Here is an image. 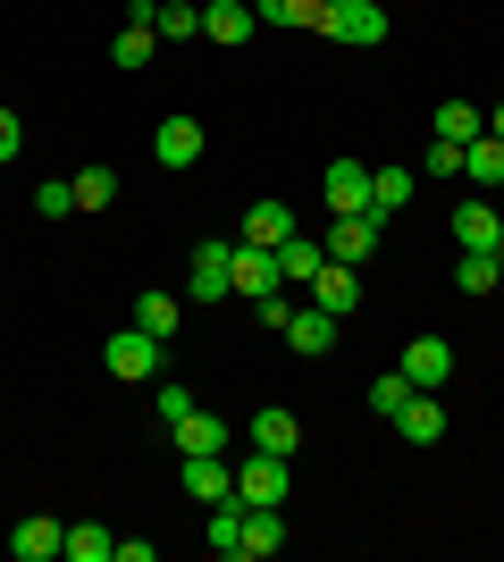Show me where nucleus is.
<instances>
[{
	"label": "nucleus",
	"instance_id": "2eb2a0df",
	"mask_svg": "<svg viewBox=\"0 0 504 562\" xmlns=\"http://www.w3.org/2000/svg\"><path fill=\"white\" fill-rule=\"evenodd\" d=\"M455 244H462V252H496V244H504V218L488 211V202H455Z\"/></svg>",
	"mask_w": 504,
	"mask_h": 562
},
{
	"label": "nucleus",
	"instance_id": "20e7f679",
	"mask_svg": "<svg viewBox=\"0 0 504 562\" xmlns=\"http://www.w3.org/2000/svg\"><path fill=\"white\" fill-rule=\"evenodd\" d=\"M320 211H328V218H370V168H361V160H328V177H320Z\"/></svg>",
	"mask_w": 504,
	"mask_h": 562
},
{
	"label": "nucleus",
	"instance_id": "4be33fe9",
	"mask_svg": "<svg viewBox=\"0 0 504 562\" xmlns=\"http://www.w3.org/2000/svg\"><path fill=\"white\" fill-rule=\"evenodd\" d=\"M253 18H269V25H303V34H328V0H253Z\"/></svg>",
	"mask_w": 504,
	"mask_h": 562
},
{
	"label": "nucleus",
	"instance_id": "412c9836",
	"mask_svg": "<svg viewBox=\"0 0 504 562\" xmlns=\"http://www.w3.org/2000/svg\"><path fill=\"white\" fill-rule=\"evenodd\" d=\"M462 177H471L480 193H496L504 186V143L496 135H471V143H462Z\"/></svg>",
	"mask_w": 504,
	"mask_h": 562
},
{
	"label": "nucleus",
	"instance_id": "e433bc0d",
	"mask_svg": "<svg viewBox=\"0 0 504 562\" xmlns=\"http://www.w3.org/2000/svg\"><path fill=\"white\" fill-rule=\"evenodd\" d=\"M18 151H25V117L0 110V160H18Z\"/></svg>",
	"mask_w": 504,
	"mask_h": 562
},
{
	"label": "nucleus",
	"instance_id": "7c9ffc66",
	"mask_svg": "<svg viewBox=\"0 0 504 562\" xmlns=\"http://www.w3.org/2000/svg\"><path fill=\"white\" fill-rule=\"evenodd\" d=\"M110 554H119V538H110L101 520H76L68 529V562H110Z\"/></svg>",
	"mask_w": 504,
	"mask_h": 562
},
{
	"label": "nucleus",
	"instance_id": "6ab92c4d",
	"mask_svg": "<svg viewBox=\"0 0 504 562\" xmlns=\"http://www.w3.org/2000/svg\"><path fill=\"white\" fill-rule=\"evenodd\" d=\"M135 328H144V336H160V345H168V336L186 328V303H177V294H160V285H152V294H135Z\"/></svg>",
	"mask_w": 504,
	"mask_h": 562
},
{
	"label": "nucleus",
	"instance_id": "9d476101",
	"mask_svg": "<svg viewBox=\"0 0 504 562\" xmlns=\"http://www.w3.org/2000/svg\"><path fill=\"white\" fill-rule=\"evenodd\" d=\"M328 260H345V269H361V260L379 252V218H328V244H320Z\"/></svg>",
	"mask_w": 504,
	"mask_h": 562
},
{
	"label": "nucleus",
	"instance_id": "473e14b6",
	"mask_svg": "<svg viewBox=\"0 0 504 562\" xmlns=\"http://www.w3.org/2000/svg\"><path fill=\"white\" fill-rule=\"evenodd\" d=\"M496 278H504L496 252H462L455 260V285H462V294H496Z\"/></svg>",
	"mask_w": 504,
	"mask_h": 562
},
{
	"label": "nucleus",
	"instance_id": "f03ea898",
	"mask_svg": "<svg viewBox=\"0 0 504 562\" xmlns=\"http://www.w3.org/2000/svg\"><path fill=\"white\" fill-rule=\"evenodd\" d=\"M160 336H144V328H126V336H110L101 345V370L119 378V386H144V378H160Z\"/></svg>",
	"mask_w": 504,
	"mask_h": 562
},
{
	"label": "nucleus",
	"instance_id": "bb28decb",
	"mask_svg": "<svg viewBox=\"0 0 504 562\" xmlns=\"http://www.w3.org/2000/svg\"><path fill=\"white\" fill-rule=\"evenodd\" d=\"M412 395H421V386H412V378H404V361H395V370H379V378H370V412H379V420H395V412H404Z\"/></svg>",
	"mask_w": 504,
	"mask_h": 562
},
{
	"label": "nucleus",
	"instance_id": "4c0bfd02",
	"mask_svg": "<svg viewBox=\"0 0 504 562\" xmlns=\"http://www.w3.org/2000/svg\"><path fill=\"white\" fill-rule=\"evenodd\" d=\"M488 135H496V143H504V101H496V110H488Z\"/></svg>",
	"mask_w": 504,
	"mask_h": 562
},
{
	"label": "nucleus",
	"instance_id": "6e6552de",
	"mask_svg": "<svg viewBox=\"0 0 504 562\" xmlns=\"http://www.w3.org/2000/svg\"><path fill=\"white\" fill-rule=\"evenodd\" d=\"M9 554L18 562H51V554H68V529H59L51 513H25L18 529H9Z\"/></svg>",
	"mask_w": 504,
	"mask_h": 562
},
{
	"label": "nucleus",
	"instance_id": "1a4fd4ad",
	"mask_svg": "<svg viewBox=\"0 0 504 562\" xmlns=\"http://www.w3.org/2000/svg\"><path fill=\"white\" fill-rule=\"evenodd\" d=\"M287 345L303 352V361H328V352H336V311L303 303V311H294V319H287Z\"/></svg>",
	"mask_w": 504,
	"mask_h": 562
},
{
	"label": "nucleus",
	"instance_id": "0eeeda50",
	"mask_svg": "<svg viewBox=\"0 0 504 562\" xmlns=\"http://www.w3.org/2000/svg\"><path fill=\"white\" fill-rule=\"evenodd\" d=\"M227 269H236V294H244V303H261V294L287 285V278H278V252H269V244H244V235H236V260H227Z\"/></svg>",
	"mask_w": 504,
	"mask_h": 562
},
{
	"label": "nucleus",
	"instance_id": "dca6fc26",
	"mask_svg": "<svg viewBox=\"0 0 504 562\" xmlns=\"http://www.w3.org/2000/svg\"><path fill=\"white\" fill-rule=\"evenodd\" d=\"M278 546H287V520H278V504H253V513H244V554H236V562H269Z\"/></svg>",
	"mask_w": 504,
	"mask_h": 562
},
{
	"label": "nucleus",
	"instance_id": "7ed1b4c3",
	"mask_svg": "<svg viewBox=\"0 0 504 562\" xmlns=\"http://www.w3.org/2000/svg\"><path fill=\"white\" fill-rule=\"evenodd\" d=\"M287 487H294V462L253 446V462L236 470V504H244V513H253V504H287Z\"/></svg>",
	"mask_w": 504,
	"mask_h": 562
},
{
	"label": "nucleus",
	"instance_id": "c756f323",
	"mask_svg": "<svg viewBox=\"0 0 504 562\" xmlns=\"http://www.w3.org/2000/svg\"><path fill=\"white\" fill-rule=\"evenodd\" d=\"M152 34H168V43H193V34H202V9H193V0H160V9H152Z\"/></svg>",
	"mask_w": 504,
	"mask_h": 562
},
{
	"label": "nucleus",
	"instance_id": "c85d7f7f",
	"mask_svg": "<svg viewBox=\"0 0 504 562\" xmlns=\"http://www.w3.org/2000/svg\"><path fill=\"white\" fill-rule=\"evenodd\" d=\"M68 186H76V211H110L119 202V168H76Z\"/></svg>",
	"mask_w": 504,
	"mask_h": 562
},
{
	"label": "nucleus",
	"instance_id": "4468645a",
	"mask_svg": "<svg viewBox=\"0 0 504 562\" xmlns=\"http://www.w3.org/2000/svg\"><path fill=\"white\" fill-rule=\"evenodd\" d=\"M186 495H193V504L236 495V470H227V453H186Z\"/></svg>",
	"mask_w": 504,
	"mask_h": 562
},
{
	"label": "nucleus",
	"instance_id": "f8f14e48",
	"mask_svg": "<svg viewBox=\"0 0 504 562\" xmlns=\"http://www.w3.org/2000/svg\"><path fill=\"white\" fill-rule=\"evenodd\" d=\"M412 186H421V168H395V160H387V168H370V218L387 227V218H395V211L412 202Z\"/></svg>",
	"mask_w": 504,
	"mask_h": 562
},
{
	"label": "nucleus",
	"instance_id": "cd10ccee",
	"mask_svg": "<svg viewBox=\"0 0 504 562\" xmlns=\"http://www.w3.org/2000/svg\"><path fill=\"white\" fill-rule=\"evenodd\" d=\"M446 143H471V135H488V110H471V101H437V117H429Z\"/></svg>",
	"mask_w": 504,
	"mask_h": 562
},
{
	"label": "nucleus",
	"instance_id": "2f4dec72",
	"mask_svg": "<svg viewBox=\"0 0 504 562\" xmlns=\"http://www.w3.org/2000/svg\"><path fill=\"white\" fill-rule=\"evenodd\" d=\"M152 43H160V34L126 18V25H119V43H110V59H119V68H152Z\"/></svg>",
	"mask_w": 504,
	"mask_h": 562
},
{
	"label": "nucleus",
	"instance_id": "9b49d317",
	"mask_svg": "<svg viewBox=\"0 0 504 562\" xmlns=\"http://www.w3.org/2000/svg\"><path fill=\"white\" fill-rule=\"evenodd\" d=\"M168 437H177V453H227V446H236V428L219 420V412H202V403H193V412L168 428Z\"/></svg>",
	"mask_w": 504,
	"mask_h": 562
},
{
	"label": "nucleus",
	"instance_id": "f257e3e1",
	"mask_svg": "<svg viewBox=\"0 0 504 562\" xmlns=\"http://www.w3.org/2000/svg\"><path fill=\"white\" fill-rule=\"evenodd\" d=\"M227 260H236V244H193V260H186V303H227V294H236V269H227Z\"/></svg>",
	"mask_w": 504,
	"mask_h": 562
},
{
	"label": "nucleus",
	"instance_id": "f3484780",
	"mask_svg": "<svg viewBox=\"0 0 504 562\" xmlns=\"http://www.w3.org/2000/svg\"><path fill=\"white\" fill-rule=\"evenodd\" d=\"M312 303L345 319V311L361 303V278H354V269H345V260H320V278H312Z\"/></svg>",
	"mask_w": 504,
	"mask_h": 562
},
{
	"label": "nucleus",
	"instance_id": "a878e982",
	"mask_svg": "<svg viewBox=\"0 0 504 562\" xmlns=\"http://www.w3.org/2000/svg\"><path fill=\"white\" fill-rule=\"evenodd\" d=\"M211 554H227V562L244 554V504H236V495H219V504H211Z\"/></svg>",
	"mask_w": 504,
	"mask_h": 562
},
{
	"label": "nucleus",
	"instance_id": "a211bd4d",
	"mask_svg": "<svg viewBox=\"0 0 504 562\" xmlns=\"http://www.w3.org/2000/svg\"><path fill=\"white\" fill-rule=\"evenodd\" d=\"M202 34H211V43H253V0H211V9H202Z\"/></svg>",
	"mask_w": 504,
	"mask_h": 562
},
{
	"label": "nucleus",
	"instance_id": "c9c22d12",
	"mask_svg": "<svg viewBox=\"0 0 504 562\" xmlns=\"http://www.w3.org/2000/svg\"><path fill=\"white\" fill-rule=\"evenodd\" d=\"M152 412H160V420L177 428V420H186V412H193V395H186V386H160V395H152Z\"/></svg>",
	"mask_w": 504,
	"mask_h": 562
},
{
	"label": "nucleus",
	"instance_id": "f704fd0d",
	"mask_svg": "<svg viewBox=\"0 0 504 562\" xmlns=\"http://www.w3.org/2000/svg\"><path fill=\"white\" fill-rule=\"evenodd\" d=\"M421 177H462V143H446V135H437L429 151H421Z\"/></svg>",
	"mask_w": 504,
	"mask_h": 562
},
{
	"label": "nucleus",
	"instance_id": "5701e85b",
	"mask_svg": "<svg viewBox=\"0 0 504 562\" xmlns=\"http://www.w3.org/2000/svg\"><path fill=\"white\" fill-rule=\"evenodd\" d=\"M395 428H404L412 446H437V437H446V403H437V395H412L404 412H395Z\"/></svg>",
	"mask_w": 504,
	"mask_h": 562
},
{
	"label": "nucleus",
	"instance_id": "393cba45",
	"mask_svg": "<svg viewBox=\"0 0 504 562\" xmlns=\"http://www.w3.org/2000/svg\"><path fill=\"white\" fill-rule=\"evenodd\" d=\"M320 260H328V252H320L312 235H287V244H278V278H287V285H312Z\"/></svg>",
	"mask_w": 504,
	"mask_h": 562
},
{
	"label": "nucleus",
	"instance_id": "423d86ee",
	"mask_svg": "<svg viewBox=\"0 0 504 562\" xmlns=\"http://www.w3.org/2000/svg\"><path fill=\"white\" fill-rule=\"evenodd\" d=\"M404 378L421 386V395H437V386L455 378V345H446V336H412L404 345Z\"/></svg>",
	"mask_w": 504,
	"mask_h": 562
},
{
	"label": "nucleus",
	"instance_id": "aec40b11",
	"mask_svg": "<svg viewBox=\"0 0 504 562\" xmlns=\"http://www.w3.org/2000/svg\"><path fill=\"white\" fill-rule=\"evenodd\" d=\"M253 446H261V453H287V462H294V446H303V420L269 403V412H253Z\"/></svg>",
	"mask_w": 504,
	"mask_h": 562
},
{
	"label": "nucleus",
	"instance_id": "b1692460",
	"mask_svg": "<svg viewBox=\"0 0 504 562\" xmlns=\"http://www.w3.org/2000/svg\"><path fill=\"white\" fill-rule=\"evenodd\" d=\"M287 235H294V211H287V202H253V211H244V244H269V252H278Z\"/></svg>",
	"mask_w": 504,
	"mask_h": 562
},
{
	"label": "nucleus",
	"instance_id": "72a5a7b5",
	"mask_svg": "<svg viewBox=\"0 0 504 562\" xmlns=\"http://www.w3.org/2000/svg\"><path fill=\"white\" fill-rule=\"evenodd\" d=\"M34 211H43L51 227H59V218H76V186H59V177H43V186H34Z\"/></svg>",
	"mask_w": 504,
	"mask_h": 562
},
{
	"label": "nucleus",
	"instance_id": "39448f33",
	"mask_svg": "<svg viewBox=\"0 0 504 562\" xmlns=\"http://www.w3.org/2000/svg\"><path fill=\"white\" fill-rule=\"evenodd\" d=\"M328 43H387V0H328Z\"/></svg>",
	"mask_w": 504,
	"mask_h": 562
},
{
	"label": "nucleus",
	"instance_id": "ddd939ff",
	"mask_svg": "<svg viewBox=\"0 0 504 562\" xmlns=\"http://www.w3.org/2000/svg\"><path fill=\"white\" fill-rule=\"evenodd\" d=\"M152 160H160V168H193V160H202V126H193V117H160Z\"/></svg>",
	"mask_w": 504,
	"mask_h": 562
}]
</instances>
